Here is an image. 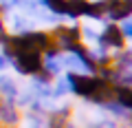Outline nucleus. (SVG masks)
<instances>
[{"mask_svg":"<svg viewBox=\"0 0 132 128\" xmlns=\"http://www.w3.org/2000/svg\"><path fill=\"white\" fill-rule=\"evenodd\" d=\"M22 110L15 106V102L0 97V126L2 128H18L22 122Z\"/></svg>","mask_w":132,"mask_h":128,"instance_id":"nucleus-6","label":"nucleus"},{"mask_svg":"<svg viewBox=\"0 0 132 128\" xmlns=\"http://www.w3.org/2000/svg\"><path fill=\"white\" fill-rule=\"evenodd\" d=\"M66 128H79V126H75V124H68V126H66Z\"/></svg>","mask_w":132,"mask_h":128,"instance_id":"nucleus-23","label":"nucleus"},{"mask_svg":"<svg viewBox=\"0 0 132 128\" xmlns=\"http://www.w3.org/2000/svg\"><path fill=\"white\" fill-rule=\"evenodd\" d=\"M101 108L108 110V113L112 115V117H117V119H132V113H128V110L123 108V106H119L114 100H112V102H108V104H104Z\"/></svg>","mask_w":132,"mask_h":128,"instance_id":"nucleus-14","label":"nucleus"},{"mask_svg":"<svg viewBox=\"0 0 132 128\" xmlns=\"http://www.w3.org/2000/svg\"><path fill=\"white\" fill-rule=\"evenodd\" d=\"M88 2H90V0H68V7H66V18H71V20L86 18Z\"/></svg>","mask_w":132,"mask_h":128,"instance_id":"nucleus-10","label":"nucleus"},{"mask_svg":"<svg viewBox=\"0 0 132 128\" xmlns=\"http://www.w3.org/2000/svg\"><path fill=\"white\" fill-rule=\"evenodd\" d=\"M60 57H62V55H60ZM60 57H44V71H48L53 77H57V75L62 73V69H64Z\"/></svg>","mask_w":132,"mask_h":128,"instance_id":"nucleus-15","label":"nucleus"},{"mask_svg":"<svg viewBox=\"0 0 132 128\" xmlns=\"http://www.w3.org/2000/svg\"><path fill=\"white\" fill-rule=\"evenodd\" d=\"M11 29H13V33H27V31H33L31 22H29L27 18H13V20H11Z\"/></svg>","mask_w":132,"mask_h":128,"instance_id":"nucleus-16","label":"nucleus"},{"mask_svg":"<svg viewBox=\"0 0 132 128\" xmlns=\"http://www.w3.org/2000/svg\"><path fill=\"white\" fill-rule=\"evenodd\" d=\"M121 33L126 35V40H132V18H128V20H123L121 24Z\"/></svg>","mask_w":132,"mask_h":128,"instance_id":"nucleus-19","label":"nucleus"},{"mask_svg":"<svg viewBox=\"0 0 132 128\" xmlns=\"http://www.w3.org/2000/svg\"><path fill=\"white\" fill-rule=\"evenodd\" d=\"M18 84L11 75H5V73H0V97L2 100H9V102H15L18 100Z\"/></svg>","mask_w":132,"mask_h":128,"instance_id":"nucleus-8","label":"nucleus"},{"mask_svg":"<svg viewBox=\"0 0 132 128\" xmlns=\"http://www.w3.org/2000/svg\"><path fill=\"white\" fill-rule=\"evenodd\" d=\"M114 102L119 106L132 113V86H123V84H117L114 86Z\"/></svg>","mask_w":132,"mask_h":128,"instance_id":"nucleus-9","label":"nucleus"},{"mask_svg":"<svg viewBox=\"0 0 132 128\" xmlns=\"http://www.w3.org/2000/svg\"><path fill=\"white\" fill-rule=\"evenodd\" d=\"M66 93H71V91H68V84H66L64 77L53 82V86H51V97H62V95H66Z\"/></svg>","mask_w":132,"mask_h":128,"instance_id":"nucleus-17","label":"nucleus"},{"mask_svg":"<svg viewBox=\"0 0 132 128\" xmlns=\"http://www.w3.org/2000/svg\"><path fill=\"white\" fill-rule=\"evenodd\" d=\"M112 66H114V71H130L132 69V51H128V49L117 51L112 55Z\"/></svg>","mask_w":132,"mask_h":128,"instance_id":"nucleus-11","label":"nucleus"},{"mask_svg":"<svg viewBox=\"0 0 132 128\" xmlns=\"http://www.w3.org/2000/svg\"><path fill=\"white\" fill-rule=\"evenodd\" d=\"M71 117H73V106L71 104L51 108L46 113V117H44V128H66L71 124Z\"/></svg>","mask_w":132,"mask_h":128,"instance_id":"nucleus-7","label":"nucleus"},{"mask_svg":"<svg viewBox=\"0 0 132 128\" xmlns=\"http://www.w3.org/2000/svg\"><path fill=\"white\" fill-rule=\"evenodd\" d=\"M66 84H68V91L75 93L77 97L90 102V104L104 106L108 102L114 100V84H110L108 80L99 75H88V73H73L68 71L64 75Z\"/></svg>","mask_w":132,"mask_h":128,"instance_id":"nucleus-1","label":"nucleus"},{"mask_svg":"<svg viewBox=\"0 0 132 128\" xmlns=\"http://www.w3.org/2000/svg\"><path fill=\"white\" fill-rule=\"evenodd\" d=\"M88 128H119V124L112 117H104V119H97V122L88 124Z\"/></svg>","mask_w":132,"mask_h":128,"instance_id":"nucleus-18","label":"nucleus"},{"mask_svg":"<svg viewBox=\"0 0 132 128\" xmlns=\"http://www.w3.org/2000/svg\"><path fill=\"white\" fill-rule=\"evenodd\" d=\"M86 18H90V20H106V0H90L88 9H86Z\"/></svg>","mask_w":132,"mask_h":128,"instance_id":"nucleus-12","label":"nucleus"},{"mask_svg":"<svg viewBox=\"0 0 132 128\" xmlns=\"http://www.w3.org/2000/svg\"><path fill=\"white\" fill-rule=\"evenodd\" d=\"M53 16L57 18H66V7H68V0H40Z\"/></svg>","mask_w":132,"mask_h":128,"instance_id":"nucleus-13","label":"nucleus"},{"mask_svg":"<svg viewBox=\"0 0 132 128\" xmlns=\"http://www.w3.org/2000/svg\"><path fill=\"white\" fill-rule=\"evenodd\" d=\"M7 38H9V29H7V24H5V18H0V47L5 44Z\"/></svg>","mask_w":132,"mask_h":128,"instance_id":"nucleus-20","label":"nucleus"},{"mask_svg":"<svg viewBox=\"0 0 132 128\" xmlns=\"http://www.w3.org/2000/svg\"><path fill=\"white\" fill-rule=\"evenodd\" d=\"M7 66H9V60H7V57L2 55V53H0V71H5Z\"/></svg>","mask_w":132,"mask_h":128,"instance_id":"nucleus-21","label":"nucleus"},{"mask_svg":"<svg viewBox=\"0 0 132 128\" xmlns=\"http://www.w3.org/2000/svg\"><path fill=\"white\" fill-rule=\"evenodd\" d=\"M130 128H132V119H130Z\"/></svg>","mask_w":132,"mask_h":128,"instance_id":"nucleus-24","label":"nucleus"},{"mask_svg":"<svg viewBox=\"0 0 132 128\" xmlns=\"http://www.w3.org/2000/svg\"><path fill=\"white\" fill-rule=\"evenodd\" d=\"M9 66L24 77H35L44 69V55L35 51H18L9 57Z\"/></svg>","mask_w":132,"mask_h":128,"instance_id":"nucleus-3","label":"nucleus"},{"mask_svg":"<svg viewBox=\"0 0 132 128\" xmlns=\"http://www.w3.org/2000/svg\"><path fill=\"white\" fill-rule=\"evenodd\" d=\"M51 35H53V42L60 47L62 53H71V55L84 57L90 51L86 47L84 38H81V27L79 24H57L51 31Z\"/></svg>","mask_w":132,"mask_h":128,"instance_id":"nucleus-2","label":"nucleus"},{"mask_svg":"<svg viewBox=\"0 0 132 128\" xmlns=\"http://www.w3.org/2000/svg\"><path fill=\"white\" fill-rule=\"evenodd\" d=\"M29 128H44V126H40V124H29Z\"/></svg>","mask_w":132,"mask_h":128,"instance_id":"nucleus-22","label":"nucleus"},{"mask_svg":"<svg viewBox=\"0 0 132 128\" xmlns=\"http://www.w3.org/2000/svg\"><path fill=\"white\" fill-rule=\"evenodd\" d=\"M132 18V0H106V20L123 22Z\"/></svg>","mask_w":132,"mask_h":128,"instance_id":"nucleus-5","label":"nucleus"},{"mask_svg":"<svg viewBox=\"0 0 132 128\" xmlns=\"http://www.w3.org/2000/svg\"><path fill=\"white\" fill-rule=\"evenodd\" d=\"M97 44L99 49H104V51H123L126 49V35L121 33V27L119 22H108L104 29H101V33L97 35Z\"/></svg>","mask_w":132,"mask_h":128,"instance_id":"nucleus-4","label":"nucleus"}]
</instances>
